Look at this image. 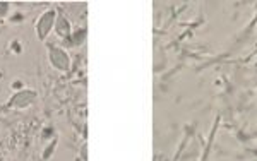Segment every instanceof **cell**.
Instances as JSON below:
<instances>
[{"mask_svg":"<svg viewBox=\"0 0 257 161\" xmlns=\"http://www.w3.org/2000/svg\"><path fill=\"white\" fill-rule=\"evenodd\" d=\"M57 18H59V16H57V11H53V9L45 11L38 18V21H36V24H35V31H36V36H38L40 41H45L48 38V35L52 33L53 28H55Z\"/></svg>","mask_w":257,"mask_h":161,"instance_id":"6da1fadb","label":"cell"},{"mask_svg":"<svg viewBox=\"0 0 257 161\" xmlns=\"http://www.w3.org/2000/svg\"><path fill=\"white\" fill-rule=\"evenodd\" d=\"M36 100H38V93H36L35 89L23 88L12 94L11 100L7 101V106H9V108H18V110L30 108Z\"/></svg>","mask_w":257,"mask_h":161,"instance_id":"7a4b0ae2","label":"cell"},{"mask_svg":"<svg viewBox=\"0 0 257 161\" xmlns=\"http://www.w3.org/2000/svg\"><path fill=\"white\" fill-rule=\"evenodd\" d=\"M48 60L52 64L53 69L60 72H67L70 67V57L69 53L60 47H55V45H50L48 47Z\"/></svg>","mask_w":257,"mask_h":161,"instance_id":"3957f363","label":"cell"},{"mask_svg":"<svg viewBox=\"0 0 257 161\" xmlns=\"http://www.w3.org/2000/svg\"><path fill=\"white\" fill-rule=\"evenodd\" d=\"M53 30H55V33L60 38H70V21L65 16H59Z\"/></svg>","mask_w":257,"mask_h":161,"instance_id":"277c9868","label":"cell"},{"mask_svg":"<svg viewBox=\"0 0 257 161\" xmlns=\"http://www.w3.org/2000/svg\"><path fill=\"white\" fill-rule=\"evenodd\" d=\"M7 9H9V4H7V2H0V16L6 14Z\"/></svg>","mask_w":257,"mask_h":161,"instance_id":"5b68a950","label":"cell"}]
</instances>
